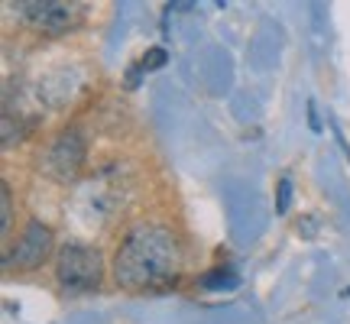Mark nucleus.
<instances>
[{
	"mask_svg": "<svg viewBox=\"0 0 350 324\" xmlns=\"http://www.w3.org/2000/svg\"><path fill=\"white\" fill-rule=\"evenodd\" d=\"M49 247H52V230L46 224H39V221H29L16 249L10 253L7 266H13V269H36L39 262L46 260Z\"/></svg>",
	"mask_w": 350,
	"mask_h": 324,
	"instance_id": "39448f33",
	"label": "nucleus"
},
{
	"mask_svg": "<svg viewBox=\"0 0 350 324\" xmlns=\"http://www.w3.org/2000/svg\"><path fill=\"white\" fill-rule=\"evenodd\" d=\"M178 262H182V253H178L172 230L156 224H139L126 234V240L113 256V279H117V286L130 288V292L156 288L178 273Z\"/></svg>",
	"mask_w": 350,
	"mask_h": 324,
	"instance_id": "f257e3e1",
	"label": "nucleus"
},
{
	"mask_svg": "<svg viewBox=\"0 0 350 324\" xmlns=\"http://www.w3.org/2000/svg\"><path fill=\"white\" fill-rule=\"evenodd\" d=\"M81 162H85V139L75 130H65L49 150L39 156V169L55 182H72L81 172Z\"/></svg>",
	"mask_w": 350,
	"mask_h": 324,
	"instance_id": "7ed1b4c3",
	"label": "nucleus"
},
{
	"mask_svg": "<svg viewBox=\"0 0 350 324\" xmlns=\"http://www.w3.org/2000/svg\"><path fill=\"white\" fill-rule=\"evenodd\" d=\"M288 204V182H282V201H279V211H286Z\"/></svg>",
	"mask_w": 350,
	"mask_h": 324,
	"instance_id": "0eeeda50",
	"label": "nucleus"
},
{
	"mask_svg": "<svg viewBox=\"0 0 350 324\" xmlns=\"http://www.w3.org/2000/svg\"><path fill=\"white\" fill-rule=\"evenodd\" d=\"M16 13L23 16L29 26H36L42 33H65L68 26L75 23V3H62V0H23L13 3Z\"/></svg>",
	"mask_w": 350,
	"mask_h": 324,
	"instance_id": "20e7f679",
	"label": "nucleus"
},
{
	"mask_svg": "<svg viewBox=\"0 0 350 324\" xmlns=\"http://www.w3.org/2000/svg\"><path fill=\"white\" fill-rule=\"evenodd\" d=\"M104 275V260L98 249L81 247V243H68L59 249L55 256V279L65 292H94Z\"/></svg>",
	"mask_w": 350,
	"mask_h": 324,
	"instance_id": "f03ea898",
	"label": "nucleus"
},
{
	"mask_svg": "<svg viewBox=\"0 0 350 324\" xmlns=\"http://www.w3.org/2000/svg\"><path fill=\"white\" fill-rule=\"evenodd\" d=\"M7 227H10V195L3 191V234H7Z\"/></svg>",
	"mask_w": 350,
	"mask_h": 324,
	"instance_id": "423d86ee",
	"label": "nucleus"
}]
</instances>
